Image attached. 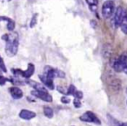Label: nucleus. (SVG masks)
Listing matches in <instances>:
<instances>
[{
    "mask_svg": "<svg viewBox=\"0 0 127 126\" xmlns=\"http://www.w3.org/2000/svg\"><path fill=\"white\" fill-rule=\"evenodd\" d=\"M2 39L5 41V53L8 57L11 58L18 53L19 39L17 32H11L9 34H4Z\"/></svg>",
    "mask_w": 127,
    "mask_h": 126,
    "instance_id": "nucleus-1",
    "label": "nucleus"
},
{
    "mask_svg": "<svg viewBox=\"0 0 127 126\" xmlns=\"http://www.w3.org/2000/svg\"><path fill=\"white\" fill-rule=\"evenodd\" d=\"M111 67L114 69L115 71L121 72L124 70L127 64V52H124L118 57L117 58H114L112 62L111 63Z\"/></svg>",
    "mask_w": 127,
    "mask_h": 126,
    "instance_id": "nucleus-2",
    "label": "nucleus"
},
{
    "mask_svg": "<svg viewBox=\"0 0 127 126\" xmlns=\"http://www.w3.org/2000/svg\"><path fill=\"white\" fill-rule=\"evenodd\" d=\"M115 4L112 0H106L102 5V15L104 18H110L114 13Z\"/></svg>",
    "mask_w": 127,
    "mask_h": 126,
    "instance_id": "nucleus-3",
    "label": "nucleus"
},
{
    "mask_svg": "<svg viewBox=\"0 0 127 126\" xmlns=\"http://www.w3.org/2000/svg\"><path fill=\"white\" fill-rule=\"evenodd\" d=\"M126 14H127L126 11H125V10L124 9L123 7L118 6V7L117 8L116 11H115V14H114V18H113V20H112L113 26H114L115 28L119 26L122 20H123V18H125V16Z\"/></svg>",
    "mask_w": 127,
    "mask_h": 126,
    "instance_id": "nucleus-4",
    "label": "nucleus"
},
{
    "mask_svg": "<svg viewBox=\"0 0 127 126\" xmlns=\"http://www.w3.org/2000/svg\"><path fill=\"white\" fill-rule=\"evenodd\" d=\"M80 120L83 122H87V123H93L96 124H100L101 122L97 117L92 111H87L85 113H84L82 116H80Z\"/></svg>",
    "mask_w": 127,
    "mask_h": 126,
    "instance_id": "nucleus-5",
    "label": "nucleus"
},
{
    "mask_svg": "<svg viewBox=\"0 0 127 126\" xmlns=\"http://www.w3.org/2000/svg\"><path fill=\"white\" fill-rule=\"evenodd\" d=\"M31 94L32 96H34L35 97H37L39 99L43 100L44 102H51L52 101V96L49 94L48 92H42V91H32L31 92Z\"/></svg>",
    "mask_w": 127,
    "mask_h": 126,
    "instance_id": "nucleus-6",
    "label": "nucleus"
},
{
    "mask_svg": "<svg viewBox=\"0 0 127 126\" xmlns=\"http://www.w3.org/2000/svg\"><path fill=\"white\" fill-rule=\"evenodd\" d=\"M18 116H19L20 118L24 119V120H32L34 117H36V113L34 111H32V110L24 109L19 112Z\"/></svg>",
    "mask_w": 127,
    "mask_h": 126,
    "instance_id": "nucleus-7",
    "label": "nucleus"
},
{
    "mask_svg": "<svg viewBox=\"0 0 127 126\" xmlns=\"http://www.w3.org/2000/svg\"><path fill=\"white\" fill-rule=\"evenodd\" d=\"M11 96H12L13 99H21L24 96V93L20 88L17 87V86H13L9 89Z\"/></svg>",
    "mask_w": 127,
    "mask_h": 126,
    "instance_id": "nucleus-8",
    "label": "nucleus"
},
{
    "mask_svg": "<svg viewBox=\"0 0 127 126\" xmlns=\"http://www.w3.org/2000/svg\"><path fill=\"white\" fill-rule=\"evenodd\" d=\"M26 83L29 84L30 86H32L35 91H42V92H48L46 88L44 87L43 84H41L40 83H37L36 81H33V80H27Z\"/></svg>",
    "mask_w": 127,
    "mask_h": 126,
    "instance_id": "nucleus-9",
    "label": "nucleus"
},
{
    "mask_svg": "<svg viewBox=\"0 0 127 126\" xmlns=\"http://www.w3.org/2000/svg\"><path fill=\"white\" fill-rule=\"evenodd\" d=\"M35 71V66H34L33 63H29L28 67H27V70H23V73H22V77L24 78H30L32 75L34 74Z\"/></svg>",
    "mask_w": 127,
    "mask_h": 126,
    "instance_id": "nucleus-10",
    "label": "nucleus"
},
{
    "mask_svg": "<svg viewBox=\"0 0 127 126\" xmlns=\"http://www.w3.org/2000/svg\"><path fill=\"white\" fill-rule=\"evenodd\" d=\"M55 70H56V69L52 68V67L45 66L44 69V76H45L46 77L53 80L56 77V76H55Z\"/></svg>",
    "mask_w": 127,
    "mask_h": 126,
    "instance_id": "nucleus-11",
    "label": "nucleus"
},
{
    "mask_svg": "<svg viewBox=\"0 0 127 126\" xmlns=\"http://www.w3.org/2000/svg\"><path fill=\"white\" fill-rule=\"evenodd\" d=\"M39 79L41 80V82L44 84V85H45L47 88H49L50 90L54 89V84H53V80L46 77L44 75H39Z\"/></svg>",
    "mask_w": 127,
    "mask_h": 126,
    "instance_id": "nucleus-12",
    "label": "nucleus"
},
{
    "mask_svg": "<svg viewBox=\"0 0 127 126\" xmlns=\"http://www.w3.org/2000/svg\"><path fill=\"white\" fill-rule=\"evenodd\" d=\"M120 28H121V31L124 32L125 34H127V14L125 16V18H123L121 24H120Z\"/></svg>",
    "mask_w": 127,
    "mask_h": 126,
    "instance_id": "nucleus-13",
    "label": "nucleus"
},
{
    "mask_svg": "<svg viewBox=\"0 0 127 126\" xmlns=\"http://www.w3.org/2000/svg\"><path fill=\"white\" fill-rule=\"evenodd\" d=\"M44 114L46 117L51 118V117H53V110L49 106H44Z\"/></svg>",
    "mask_w": 127,
    "mask_h": 126,
    "instance_id": "nucleus-14",
    "label": "nucleus"
},
{
    "mask_svg": "<svg viewBox=\"0 0 127 126\" xmlns=\"http://www.w3.org/2000/svg\"><path fill=\"white\" fill-rule=\"evenodd\" d=\"M15 29V22L12 19L10 18L7 21V30L9 32H13V30Z\"/></svg>",
    "mask_w": 127,
    "mask_h": 126,
    "instance_id": "nucleus-15",
    "label": "nucleus"
},
{
    "mask_svg": "<svg viewBox=\"0 0 127 126\" xmlns=\"http://www.w3.org/2000/svg\"><path fill=\"white\" fill-rule=\"evenodd\" d=\"M55 76H56V77H59V78H64L65 77V73L63 70L56 69V70H55Z\"/></svg>",
    "mask_w": 127,
    "mask_h": 126,
    "instance_id": "nucleus-16",
    "label": "nucleus"
},
{
    "mask_svg": "<svg viewBox=\"0 0 127 126\" xmlns=\"http://www.w3.org/2000/svg\"><path fill=\"white\" fill-rule=\"evenodd\" d=\"M37 14H34L32 18V20H31V23H30L31 28H33V27L37 25Z\"/></svg>",
    "mask_w": 127,
    "mask_h": 126,
    "instance_id": "nucleus-17",
    "label": "nucleus"
},
{
    "mask_svg": "<svg viewBox=\"0 0 127 126\" xmlns=\"http://www.w3.org/2000/svg\"><path fill=\"white\" fill-rule=\"evenodd\" d=\"M0 69H1V70H2L3 72H7V69H6V66L5 64H4V59L2 58V57H1V55H0Z\"/></svg>",
    "mask_w": 127,
    "mask_h": 126,
    "instance_id": "nucleus-18",
    "label": "nucleus"
},
{
    "mask_svg": "<svg viewBox=\"0 0 127 126\" xmlns=\"http://www.w3.org/2000/svg\"><path fill=\"white\" fill-rule=\"evenodd\" d=\"M77 91V89H76V87H75L74 85H70L69 86V88H68V90H67V95H74V93Z\"/></svg>",
    "mask_w": 127,
    "mask_h": 126,
    "instance_id": "nucleus-19",
    "label": "nucleus"
},
{
    "mask_svg": "<svg viewBox=\"0 0 127 126\" xmlns=\"http://www.w3.org/2000/svg\"><path fill=\"white\" fill-rule=\"evenodd\" d=\"M73 96H75V98H77V99H82L83 98V96H84V95H83V92L82 91H77L76 92L74 93V95Z\"/></svg>",
    "mask_w": 127,
    "mask_h": 126,
    "instance_id": "nucleus-20",
    "label": "nucleus"
},
{
    "mask_svg": "<svg viewBox=\"0 0 127 126\" xmlns=\"http://www.w3.org/2000/svg\"><path fill=\"white\" fill-rule=\"evenodd\" d=\"M89 6H97L98 4V0H86Z\"/></svg>",
    "mask_w": 127,
    "mask_h": 126,
    "instance_id": "nucleus-21",
    "label": "nucleus"
},
{
    "mask_svg": "<svg viewBox=\"0 0 127 126\" xmlns=\"http://www.w3.org/2000/svg\"><path fill=\"white\" fill-rule=\"evenodd\" d=\"M61 102L63 103H66V104H67V103H69L70 102H71V99H70L67 96H64L61 97Z\"/></svg>",
    "mask_w": 127,
    "mask_h": 126,
    "instance_id": "nucleus-22",
    "label": "nucleus"
},
{
    "mask_svg": "<svg viewBox=\"0 0 127 126\" xmlns=\"http://www.w3.org/2000/svg\"><path fill=\"white\" fill-rule=\"evenodd\" d=\"M7 81H10V79H7L6 77H4V76H1V77H0V85H4Z\"/></svg>",
    "mask_w": 127,
    "mask_h": 126,
    "instance_id": "nucleus-23",
    "label": "nucleus"
},
{
    "mask_svg": "<svg viewBox=\"0 0 127 126\" xmlns=\"http://www.w3.org/2000/svg\"><path fill=\"white\" fill-rule=\"evenodd\" d=\"M73 104H74V106L76 107V108H80L81 107V102H80L79 99H77V98H75V100L73 101Z\"/></svg>",
    "mask_w": 127,
    "mask_h": 126,
    "instance_id": "nucleus-24",
    "label": "nucleus"
},
{
    "mask_svg": "<svg viewBox=\"0 0 127 126\" xmlns=\"http://www.w3.org/2000/svg\"><path fill=\"white\" fill-rule=\"evenodd\" d=\"M57 90H58V92L63 93V94H66V95H67V91H65V90H64V88L62 87V86L58 85V87H57Z\"/></svg>",
    "mask_w": 127,
    "mask_h": 126,
    "instance_id": "nucleus-25",
    "label": "nucleus"
},
{
    "mask_svg": "<svg viewBox=\"0 0 127 126\" xmlns=\"http://www.w3.org/2000/svg\"><path fill=\"white\" fill-rule=\"evenodd\" d=\"M10 18H7V17H4V16H1L0 17V22L1 21H8Z\"/></svg>",
    "mask_w": 127,
    "mask_h": 126,
    "instance_id": "nucleus-26",
    "label": "nucleus"
},
{
    "mask_svg": "<svg viewBox=\"0 0 127 126\" xmlns=\"http://www.w3.org/2000/svg\"><path fill=\"white\" fill-rule=\"evenodd\" d=\"M119 126H127V122H125V123H121Z\"/></svg>",
    "mask_w": 127,
    "mask_h": 126,
    "instance_id": "nucleus-27",
    "label": "nucleus"
},
{
    "mask_svg": "<svg viewBox=\"0 0 127 126\" xmlns=\"http://www.w3.org/2000/svg\"><path fill=\"white\" fill-rule=\"evenodd\" d=\"M123 71L125 72V74H126V75H127V64H126V66H125V68L124 69V70H123Z\"/></svg>",
    "mask_w": 127,
    "mask_h": 126,
    "instance_id": "nucleus-28",
    "label": "nucleus"
},
{
    "mask_svg": "<svg viewBox=\"0 0 127 126\" xmlns=\"http://www.w3.org/2000/svg\"><path fill=\"white\" fill-rule=\"evenodd\" d=\"M2 70H1V69H0V77H1V76H2Z\"/></svg>",
    "mask_w": 127,
    "mask_h": 126,
    "instance_id": "nucleus-29",
    "label": "nucleus"
},
{
    "mask_svg": "<svg viewBox=\"0 0 127 126\" xmlns=\"http://www.w3.org/2000/svg\"><path fill=\"white\" fill-rule=\"evenodd\" d=\"M6 1H8V2H10V1H11V0H6Z\"/></svg>",
    "mask_w": 127,
    "mask_h": 126,
    "instance_id": "nucleus-30",
    "label": "nucleus"
},
{
    "mask_svg": "<svg viewBox=\"0 0 127 126\" xmlns=\"http://www.w3.org/2000/svg\"><path fill=\"white\" fill-rule=\"evenodd\" d=\"M126 94H127V88H126Z\"/></svg>",
    "mask_w": 127,
    "mask_h": 126,
    "instance_id": "nucleus-31",
    "label": "nucleus"
}]
</instances>
